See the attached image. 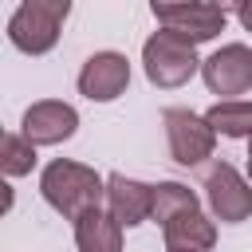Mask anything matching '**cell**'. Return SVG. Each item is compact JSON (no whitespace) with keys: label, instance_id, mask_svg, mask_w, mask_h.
<instances>
[{"label":"cell","instance_id":"6da1fadb","mask_svg":"<svg viewBox=\"0 0 252 252\" xmlns=\"http://www.w3.org/2000/svg\"><path fill=\"white\" fill-rule=\"evenodd\" d=\"M39 193L43 201L63 217V220H75L83 217L87 209L102 205L106 201V177H98L91 165L83 161H71V158H55L43 165L39 173Z\"/></svg>","mask_w":252,"mask_h":252},{"label":"cell","instance_id":"7a4b0ae2","mask_svg":"<svg viewBox=\"0 0 252 252\" xmlns=\"http://www.w3.org/2000/svg\"><path fill=\"white\" fill-rule=\"evenodd\" d=\"M142 67H146V79L154 87H161V91L185 87L201 71L197 43L185 39L181 32H173V28H161L142 43Z\"/></svg>","mask_w":252,"mask_h":252},{"label":"cell","instance_id":"3957f363","mask_svg":"<svg viewBox=\"0 0 252 252\" xmlns=\"http://www.w3.org/2000/svg\"><path fill=\"white\" fill-rule=\"evenodd\" d=\"M71 16V0H20L8 16V39L24 55H47L59 43V28Z\"/></svg>","mask_w":252,"mask_h":252},{"label":"cell","instance_id":"277c9868","mask_svg":"<svg viewBox=\"0 0 252 252\" xmlns=\"http://www.w3.org/2000/svg\"><path fill=\"white\" fill-rule=\"evenodd\" d=\"M161 126H165V142H169V158L185 169L201 165L205 158H213V146H217V130L205 114L189 110V106H169L161 114Z\"/></svg>","mask_w":252,"mask_h":252},{"label":"cell","instance_id":"5b68a950","mask_svg":"<svg viewBox=\"0 0 252 252\" xmlns=\"http://www.w3.org/2000/svg\"><path fill=\"white\" fill-rule=\"evenodd\" d=\"M205 201L217 220L240 224L252 217V177H244L232 161H217L205 173Z\"/></svg>","mask_w":252,"mask_h":252},{"label":"cell","instance_id":"8992f818","mask_svg":"<svg viewBox=\"0 0 252 252\" xmlns=\"http://www.w3.org/2000/svg\"><path fill=\"white\" fill-rule=\"evenodd\" d=\"M201 79L213 94L236 98L252 91V47L248 43H224L209 59H201Z\"/></svg>","mask_w":252,"mask_h":252},{"label":"cell","instance_id":"52a82bcc","mask_svg":"<svg viewBox=\"0 0 252 252\" xmlns=\"http://www.w3.org/2000/svg\"><path fill=\"white\" fill-rule=\"evenodd\" d=\"M79 94L91 102H114L130 87V59L122 51H94L79 71Z\"/></svg>","mask_w":252,"mask_h":252},{"label":"cell","instance_id":"ba28073f","mask_svg":"<svg viewBox=\"0 0 252 252\" xmlns=\"http://www.w3.org/2000/svg\"><path fill=\"white\" fill-rule=\"evenodd\" d=\"M20 130L35 142V146H59L79 130V110L63 98H39L24 110Z\"/></svg>","mask_w":252,"mask_h":252},{"label":"cell","instance_id":"9c48e42d","mask_svg":"<svg viewBox=\"0 0 252 252\" xmlns=\"http://www.w3.org/2000/svg\"><path fill=\"white\" fill-rule=\"evenodd\" d=\"M106 209L126 224H142L154 217V185L138 181V177H126V173H110L106 177Z\"/></svg>","mask_w":252,"mask_h":252},{"label":"cell","instance_id":"30bf717a","mask_svg":"<svg viewBox=\"0 0 252 252\" xmlns=\"http://www.w3.org/2000/svg\"><path fill=\"white\" fill-rule=\"evenodd\" d=\"M71 224H75V244H79V252H118V248H122V228H126V224H122L106 205L87 209V213L75 217Z\"/></svg>","mask_w":252,"mask_h":252},{"label":"cell","instance_id":"8fae6325","mask_svg":"<svg viewBox=\"0 0 252 252\" xmlns=\"http://www.w3.org/2000/svg\"><path fill=\"white\" fill-rule=\"evenodd\" d=\"M161 240L169 252H201L217 244V217H205L201 209H189L161 224Z\"/></svg>","mask_w":252,"mask_h":252},{"label":"cell","instance_id":"7c38bea8","mask_svg":"<svg viewBox=\"0 0 252 252\" xmlns=\"http://www.w3.org/2000/svg\"><path fill=\"white\" fill-rule=\"evenodd\" d=\"M224 8L217 4V0H197L189 12H181L173 24H165V28H173V32H181L185 39H193V43H209V39H217L220 32H224Z\"/></svg>","mask_w":252,"mask_h":252},{"label":"cell","instance_id":"4fadbf2b","mask_svg":"<svg viewBox=\"0 0 252 252\" xmlns=\"http://www.w3.org/2000/svg\"><path fill=\"white\" fill-rule=\"evenodd\" d=\"M205 118L224 138H252V98H220L205 110Z\"/></svg>","mask_w":252,"mask_h":252},{"label":"cell","instance_id":"5bb4252c","mask_svg":"<svg viewBox=\"0 0 252 252\" xmlns=\"http://www.w3.org/2000/svg\"><path fill=\"white\" fill-rule=\"evenodd\" d=\"M189 209H201V201H197V193L189 185H181V181H158L154 185V217L150 220L165 224V220H173V217H181Z\"/></svg>","mask_w":252,"mask_h":252},{"label":"cell","instance_id":"9a60e30c","mask_svg":"<svg viewBox=\"0 0 252 252\" xmlns=\"http://www.w3.org/2000/svg\"><path fill=\"white\" fill-rule=\"evenodd\" d=\"M35 142L20 130V134H4V142H0V169H4V177H24V173H32L35 169Z\"/></svg>","mask_w":252,"mask_h":252},{"label":"cell","instance_id":"2e32d148","mask_svg":"<svg viewBox=\"0 0 252 252\" xmlns=\"http://www.w3.org/2000/svg\"><path fill=\"white\" fill-rule=\"evenodd\" d=\"M193 4H197V0H150V12H154V16H158V24L165 28V24H173L181 12H189Z\"/></svg>","mask_w":252,"mask_h":252},{"label":"cell","instance_id":"e0dca14e","mask_svg":"<svg viewBox=\"0 0 252 252\" xmlns=\"http://www.w3.org/2000/svg\"><path fill=\"white\" fill-rule=\"evenodd\" d=\"M217 4H220L224 12H236V16H240V12H244V8L252 4V0H217Z\"/></svg>","mask_w":252,"mask_h":252},{"label":"cell","instance_id":"ac0fdd59","mask_svg":"<svg viewBox=\"0 0 252 252\" xmlns=\"http://www.w3.org/2000/svg\"><path fill=\"white\" fill-rule=\"evenodd\" d=\"M236 20H240V28H244V32H252V4H248V8H244Z\"/></svg>","mask_w":252,"mask_h":252},{"label":"cell","instance_id":"d6986e66","mask_svg":"<svg viewBox=\"0 0 252 252\" xmlns=\"http://www.w3.org/2000/svg\"><path fill=\"white\" fill-rule=\"evenodd\" d=\"M248 177H252V138H248Z\"/></svg>","mask_w":252,"mask_h":252}]
</instances>
